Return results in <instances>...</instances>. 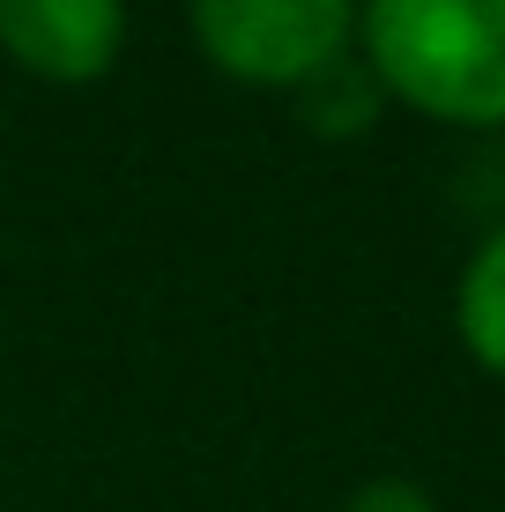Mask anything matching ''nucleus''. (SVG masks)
Returning a JSON list of instances; mask_svg holds the SVG:
<instances>
[{"mask_svg": "<svg viewBox=\"0 0 505 512\" xmlns=\"http://www.w3.org/2000/svg\"><path fill=\"white\" fill-rule=\"evenodd\" d=\"M342 512H439V498H431L424 483H409V475H372V483L350 490Z\"/></svg>", "mask_w": 505, "mask_h": 512, "instance_id": "423d86ee", "label": "nucleus"}, {"mask_svg": "<svg viewBox=\"0 0 505 512\" xmlns=\"http://www.w3.org/2000/svg\"><path fill=\"white\" fill-rule=\"evenodd\" d=\"M0 52L52 90H82L127 52V0H0Z\"/></svg>", "mask_w": 505, "mask_h": 512, "instance_id": "7ed1b4c3", "label": "nucleus"}, {"mask_svg": "<svg viewBox=\"0 0 505 512\" xmlns=\"http://www.w3.org/2000/svg\"><path fill=\"white\" fill-rule=\"evenodd\" d=\"M454 327H461L468 357H476L491 379H505V223L468 253L461 290H454Z\"/></svg>", "mask_w": 505, "mask_h": 512, "instance_id": "20e7f679", "label": "nucleus"}, {"mask_svg": "<svg viewBox=\"0 0 505 512\" xmlns=\"http://www.w3.org/2000/svg\"><path fill=\"white\" fill-rule=\"evenodd\" d=\"M357 60L439 127H505V0H364Z\"/></svg>", "mask_w": 505, "mask_h": 512, "instance_id": "f257e3e1", "label": "nucleus"}, {"mask_svg": "<svg viewBox=\"0 0 505 512\" xmlns=\"http://www.w3.org/2000/svg\"><path fill=\"white\" fill-rule=\"evenodd\" d=\"M194 52L246 90H305L357 52V0H186Z\"/></svg>", "mask_w": 505, "mask_h": 512, "instance_id": "f03ea898", "label": "nucleus"}, {"mask_svg": "<svg viewBox=\"0 0 505 512\" xmlns=\"http://www.w3.org/2000/svg\"><path fill=\"white\" fill-rule=\"evenodd\" d=\"M379 104H387V97H379L372 67H364L357 52H350V60H335L320 82H305V90H298V112H305L320 134H335V141H342V134H364V127L379 119Z\"/></svg>", "mask_w": 505, "mask_h": 512, "instance_id": "39448f33", "label": "nucleus"}]
</instances>
